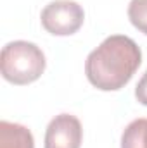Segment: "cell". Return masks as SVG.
<instances>
[{"label":"cell","instance_id":"obj_4","mask_svg":"<svg viewBox=\"0 0 147 148\" xmlns=\"http://www.w3.org/2000/svg\"><path fill=\"white\" fill-rule=\"evenodd\" d=\"M83 138L81 122L71 114L55 115L45 131L43 148H80Z\"/></svg>","mask_w":147,"mask_h":148},{"label":"cell","instance_id":"obj_6","mask_svg":"<svg viewBox=\"0 0 147 148\" xmlns=\"http://www.w3.org/2000/svg\"><path fill=\"white\" fill-rule=\"evenodd\" d=\"M121 148H147V119H135L125 127Z\"/></svg>","mask_w":147,"mask_h":148},{"label":"cell","instance_id":"obj_7","mask_svg":"<svg viewBox=\"0 0 147 148\" xmlns=\"http://www.w3.org/2000/svg\"><path fill=\"white\" fill-rule=\"evenodd\" d=\"M128 19L139 31L147 35V0H132L128 3Z\"/></svg>","mask_w":147,"mask_h":148},{"label":"cell","instance_id":"obj_5","mask_svg":"<svg viewBox=\"0 0 147 148\" xmlns=\"http://www.w3.org/2000/svg\"><path fill=\"white\" fill-rule=\"evenodd\" d=\"M0 148H35L31 131L16 122H0Z\"/></svg>","mask_w":147,"mask_h":148},{"label":"cell","instance_id":"obj_1","mask_svg":"<svg viewBox=\"0 0 147 148\" xmlns=\"http://www.w3.org/2000/svg\"><path fill=\"white\" fill-rule=\"evenodd\" d=\"M142 64L140 47L125 35L107 36L85 62V74L90 84L102 91L121 90Z\"/></svg>","mask_w":147,"mask_h":148},{"label":"cell","instance_id":"obj_3","mask_svg":"<svg viewBox=\"0 0 147 148\" xmlns=\"http://www.w3.org/2000/svg\"><path fill=\"white\" fill-rule=\"evenodd\" d=\"M40 19L49 33L55 36H69L83 26L85 12L74 0H54L43 7Z\"/></svg>","mask_w":147,"mask_h":148},{"label":"cell","instance_id":"obj_8","mask_svg":"<svg viewBox=\"0 0 147 148\" xmlns=\"http://www.w3.org/2000/svg\"><path fill=\"white\" fill-rule=\"evenodd\" d=\"M135 97H137V100H139L142 105H146L147 107V71L144 73V76L140 77V81L137 83Z\"/></svg>","mask_w":147,"mask_h":148},{"label":"cell","instance_id":"obj_2","mask_svg":"<svg viewBox=\"0 0 147 148\" xmlns=\"http://www.w3.org/2000/svg\"><path fill=\"white\" fill-rule=\"evenodd\" d=\"M0 69L12 84H30L45 71V55L35 43L16 40L2 48Z\"/></svg>","mask_w":147,"mask_h":148}]
</instances>
